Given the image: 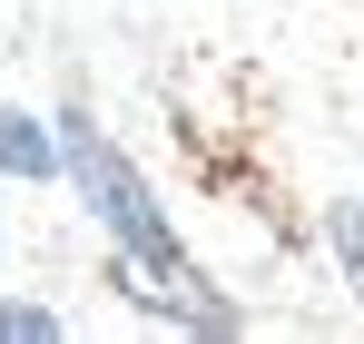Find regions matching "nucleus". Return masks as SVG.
I'll list each match as a JSON object with an SVG mask.
<instances>
[{
    "mask_svg": "<svg viewBox=\"0 0 364 344\" xmlns=\"http://www.w3.org/2000/svg\"><path fill=\"white\" fill-rule=\"evenodd\" d=\"M0 177H69V138H50L20 109H0Z\"/></svg>",
    "mask_w": 364,
    "mask_h": 344,
    "instance_id": "obj_2",
    "label": "nucleus"
},
{
    "mask_svg": "<svg viewBox=\"0 0 364 344\" xmlns=\"http://www.w3.org/2000/svg\"><path fill=\"white\" fill-rule=\"evenodd\" d=\"M69 177H79V197H89V217H99V227L128 246V266H138V276H158L148 295H158L168 315L207 325V335H227V325H237V315H227V295H207V276L187 266V246L168 236V207L148 197V177L128 168L119 148L89 128V118H69Z\"/></svg>",
    "mask_w": 364,
    "mask_h": 344,
    "instance_id": "obj_1",
    "label": "nucleus"
},
{
    "mask_svg": "<svg viewBox=\"0 0 364 344\" xmlns=\"http://www.w3.org/2000/svg\"><path fill=\"white\" fill-rule=\"evenodd\" d=\"M325 227H335V246H345V266H355V286H364V207L345 197V207H335Z\"/></svg>",
    "mask_w": 364,
    "mask_h": 344,
    "instance_id": "obj_3",
    "label": "nucleus"
},
{
    "mask_svg": "<svg viewBox=\"0 0 364 344\" xmlns=\"http://www.w3.org/2000/svg\"><path fill=\"white\" fill-rule=\"evenodd\" d=\"M0 335H60L50 305H0Z\"/></svg>",
    "mask_w": 364,
    "mask_h": 344,
    "instance_id": "obj_4",
    "label": "nucleus"
}]
</instances>
